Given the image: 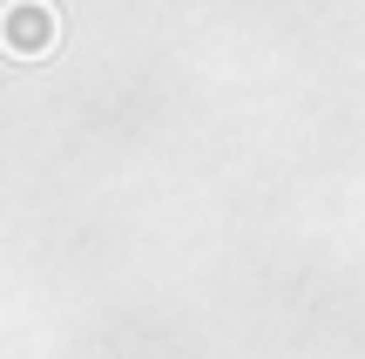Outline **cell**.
Returning a JSON list of instances; mask_svg holds the SVG:
<instances>
[{
    "mask_svg": "<svg viewBox=\"0 0 365 359\" xmlns=\"http://www.w3.org/2000/svg\"><path fill=\"white\" fill-rule=\"evenodd\" d=\"M54 41H61L54 0H7L0 7V48L14 61H41V54H54Z\"/></svg>",
    "mask_w": 365,
    "mask_h": 359,
    "instance_id": "obj_1",
    "label": "cell"
}]
</instances>
